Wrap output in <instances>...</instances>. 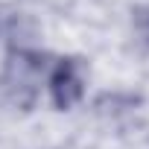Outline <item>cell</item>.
<instances>
[{
	"label": "cell",
	"mask_w": 149,
	"mask_h": 149,
	"mask_svg": "<svg viewBox=\"0 0 149 149\" xmlns=\"http://www.w3.org/2000/svg\"><path fill=\"white\" fill-rule=\"evenodd\" d=\"M85 88H82V76L76 73V61L70 58H61L56 64V70L50 73V97H53V105L67 111L73 108L79 100H82Z\"/></svg>",
	"instance_id": "obj_1"
}]
</instances>
